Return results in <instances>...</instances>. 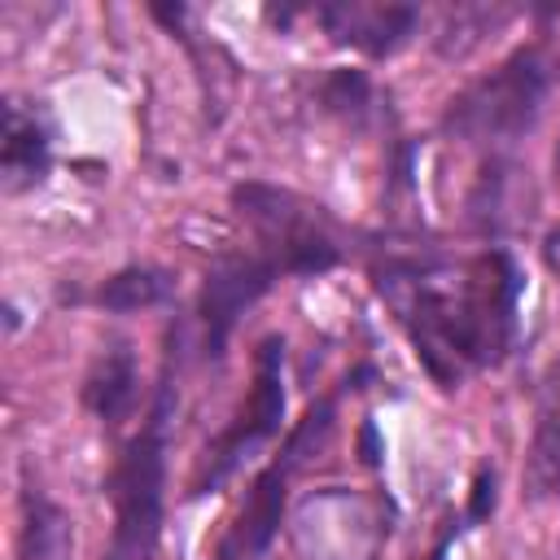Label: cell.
Here are the masks:
<instances>
[{
	"mask_svg": "<svg viewBox=\"0 0 560 560\" xmlns=\"http://www.w3.org/2000/svg\"><path fill=\"white\" fill-rule=\"evenodd\" d=\"M551 171H556V179H560V140H556V153H551Z\"/></svg>",
	"mask_w": 560,
	"mask_h": 560,
	"instance_id": "ac0fdd59",
	"label": "cell"
},
{
	"mask_svg": "<svg viewBox=\"0 0 560 560\" xmlns=\"http://www.w3.org/2000/svg\"><path fill=\"white\" fill-rule=\"evenodd\" d=\"M232 206L254 228L258 254H267L280 276H319L341 262L337 241L293 192L271 184H241L232 188Z\"/></svg>",
	"mask_w": 560,
	"mask_h": 560,
	"instance_id": "277c9868",
	"label": "cell"
},
{
	"mask_svg": "<svg viewBox=\"0 0 560 560\" xmlns=\"http://www.w3.org/2000/svg\"><path fill=\"white\" fill-rule=\"evenodd\" d=\"M363 459H368V464H376V459H381V446H376V424H372V420L363 424Z\"/></svg>",
	"mask_w": 560,
	"mask_h": 560,
	"instance_id": "2e32d148",
	"label": "cell"
},
{
	"mask_svg": "<svg viewBox=\"0 0 560 560\" xmlns=\"http://www.w3.org/2000/svg\"><path fill=\"white\" fill-rule=\"evenodd\" d=\"M52 162V127L35 105L4 101V140H0V175L9 192L35 188Z\"/></svg>",
	"mask_w": 560,
	"mask_h": 560,
	"instance_id": "30bf717a",
	"label": "cell"
},
{
	"mask_svg": "<svg viewBox=\"0 0 560 560\" xmlns=\"http://www.w3.org/2000/svg\"><path fill=\"white\" fill-rule=\"evenodd\" d=\"M446 547H451V534H446V538H438V547H433V556H429V560H446Z\"/></svg>",
	"mask_w": 560,
	"mask_h": 560,
	"instance_id": "e0dca14e",
	"label": "cell"
},
{
	"mask_svg": "<svg viewBox=\"0 0 560 560\" xmlns=\"http://www.w3.org/2000/svg\"><path fill=\"white\" fill-rule=\"evenodd\" d=\"M166 293H171V276L162 267H122L96 284L92 302L114 311V315H127V311H144V306L166 302Z\"/></svg>",
	"mask_w": 560,
	"mask_h": 560,
	"instance_id": "4fadbf2b",
	"label": "cell"
},
{
	"mask_svg": "<svg viewBox=\"0 0 560 560\" xmlns=\"http://www.w3.org/2000/svg\"><path fill=\"white\" fill-rule=\"evenodd\" d=\"M542 96H547V66L538 48H521L508 61H499L490 74L455 92L442 114V127L472 144H508L534 127Z\"/></svg>",
	"mask_w": 560,
	"mask_h": 560,
	"instance_id": "3957f363",
	"label": "cell"
},
{
	"mask_svg": "<svg viewBox=\"0 0 560 560\" xmlns=\"http://www.w3.org/2000/svg\"><path fill=\"white\" fill-rule=\"evenodd\" d=\"M70 547H74L70 516L39 486H26L22 490V525H18L22 560H70Z\"/></svg>",
	"mask_w": 560,
	"mask_h": 560,
	"instance_id": "7c38bea8",
	"label": "cell"
},
{
	"mask_svg": "<svg viewBox=\"0 0 560 560\" xmlns=\"http://www.w3.org/2000/svg\"><path fill=\"white\" fill-rule=\"evenodd\" d=\"M276 262L267 254H219L206 271V284H201V302H197V315H201V350L206 359H219L232 328L241 324V315L276 284Z\"/></svg>",
	"mask_w": 560,
	"mask_h": 560,
	"instance_id": "8992f818",
	"label": "cell"
},
{
	"mask_svg": "<svg viewBox=\"0 0 560 560\" xmlns=\"http://www.w3.org/2000/svg\"><path fill=\"white\" fill-rule=\"evenodd\" d=\"M529 503H560V354L547 363L534 398V433L521 472Z\"/></svg>",
	"mask_w": 560,
	"mask_h": 560,
	"instance_id": "9c48e42d",
	"label": "cell"
},
{
	"mask_svg": "<svg viewBox=\"0 0 560 560\" xmlns=\"http://www.w3.org/2000/svg\"><path fill=\"white\" fill-rule=\"evenodd\" d=\"M494 499H499L494 468H490V464H481V468L472 472V486H468V512H464V521H468V525L486 521V516L494 512Z\"/></svg>",
	"mask_w": 560,
	"mask_h": 560,
	"instance_id": "9a60e30c",
	"label": "cell"
},
{
	"mask_svg": "<svg viewBox=\"0 0 560 560\" xmlns=\"http://www.w3.org/2000/svg\"><path fill=\"white\" fill-rule=\"evenodd\" d=\"M319 96H324V105H328L332 114L354 118V122H363V114L372 109V83H368L363 70H332V74L324 79Z\"/></svg>",
	"mask_w": 560,
	"mask_h": 560,
	"instance_id": "5bb4252c",
	"label": "cell"
},
{
	"mask_svg": "<svg viewBox=\"0 0 560 560\" xmlns=\"http://www.w3.org/2000/svg\"><path fill=\"white\" fill-rule=\"evenodd\" d=\"M315 18L337 44H350L368 57H389L394 48L407 44V35L420 22V13L411 4H363V0L319 4Z\"/></svg>",
	"mask_w": 560,
	"mask_h": 560,
	"instance_id": "ba28073f",
	"label": "cell"
},
{
	"mask_svg": "<svg viewBox=\"0 0 560 560\" xmlns=\"http://www.w3.org/2000/svg\"><path fill=\"white\" fill-rule=\"evenodd\" d=\"M376 289L394 306L429 376L451 389L472 368L508 354L525 280L508 249H486L468 262L394 258L376 271Z\"/></svg>",
	"mask_w": 560,
	"mask_h": 560,
	"instance_id": "6da1fadb",
	"label": "cell"
},
{
	"mask_svg": "<svg viewBox=\"0 0 560 560\" xmlns=\"http://www.w3.org/2000/svg\"><path fill=\"white\" fill-rule=\"evenodd\" d=\"M136 385H140V376H136V354H131L122 341H114V346H105V350L96 354V363H92L88 376H83V407H88L96 420L118 424V420L136 407Z\"/></svg>",
	"mask_w": 560,
	"mask_h": 560,
	"instance_id": "8fae6325",
	"label": "cell"
},
{
	"mask_svg": "<svg viewBox=\"0 0 560 560\" xmlns=\"http://www.w3.org/2000/svg\"><path fill=\"white\" fill-rule=\"evenodd\" d=\"M166 416H171V385L158 389L144 429L122 446L109 472L114 538L105 560H153L158 551L162 499H166Z\"/></svg>",
	"mask_w": 560,
	"mask_h": 560,
	"instance_id": "7a4b0ae2",
	"label": "cell"
},
{
	"mask_svg": "<svg viewBox=\"0 0 560 560\" xmlns=\"http://www.w3.org/2000/svg\"><path fill=\"white\" fill-rule=\"evenodd\" d=\"M280 424H284V337L271 332L258 341V354H254L249 402H241L232 424L206 446L201 468L192 477V494L219 490L254 446H262L267 438L280 433Z\"/></svg>",
	"mask_w": 560,
	"mask_h": 560,
	"instance_id": "5b68a950",
	"label": "cell"
},
{
	"mask_svg": "<svg viewBox=\"0 0 560 560\" xmlns=\"http://www.w3.org/2000/svg\"><path fill=\"white\" fill-rule=\"evenodd\" d=\"M293 459H271L258 477H254V486H249V494H245V503H241V512L232 516V525L223 529V538H219V560H262V551L271 547V538H276V529H280V521H284V503H289V477H293Z\"/></svg>",
	"mask_w": 560,
	"mask_h": 560,
	"instance_id": "52a82bcc",
	"label": "cell"
}]
</instances>
